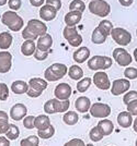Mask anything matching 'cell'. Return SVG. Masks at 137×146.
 <instances>
[{
	"label": "cell",
	"mask_w": 137,
	"mask_h": 146,
	"mask_svg": "<svg viewBox=\"0 0 137 146\" xmlns=\"http://www.w3.org/2000/svg\"><path fill=\"white\" fill-rule=\"evenodd\" d=\"M67 74L69 75V78L74 81H79V80L82 79L83 76V70L81 69L79 66L77 64H74L68 69V72Z\"/></svg>",
	"instance_id": "obj_27"
},
{
	"label": "cell",
	"mask_w": 137,
	"mask_h": 146,
	"mask_svg": "<svg viewBox=\"0 0 137 146\" xmlns=\"http://www.w3.org/2000/svg\"><path fill=\"white\" fill-rule=\"evenodd\" d=\"M91 40L92 43L95 45H101V44H104L106 40V36H104L99 30L98 27H95L92 32V35H91Z\"/></svg>",
	"instance_id": "obj_33"
},
{
	"label": "cell",
	"mask_w": 137,
	"mask_h": 146,
	"mask_svg": "<svg viewBox=\"0 0 137 146\" xmlns=\"http://www.w3.org/2000/svg\"><path fill=\"white\" fill-rule=\"evenodd\" d=\"M2 24L9 27V30L12 32H19L24 26V21L19 14L14 11H7L1 17Z\"/></svg>",
	"instance_id": "obj_1"
},
{
	"label": "cell",
	"mask_w": 137,
	"mask_h": 146,
	"mask_svg": "<svg viewBox=\"0 0 137 146\" xmlns=\"http://www.w3.org/2000/svg\"><path fill=\"white\" fill-rule=\"evenodd\" d=\"M135 146H137V139H136V142H135Z\"/></svg>",
	"instance_id": "obj_58"
},
{
	"label": "cell",
	"mask_w": 137,
	"mask_h": 146,
	"mask_svg": "<svg viewBox=\"0 0 137 146\" xmlns=\"http://www.w3.org/2000/svg\"><path fill=\"white\" fill-rule=\"evenodd\" d=\"M6 3H8V0H0V7L5 6Z\"/></svg>",
	"instance_id": "obj_55"
},
{
	"label": "cell",
	"mask_w": 137,
	"mask_h": 146,
	"mask_svg": "<svg viewBox=\"0 0 137 146\" xmlns=\"http://www.w3.org/2000/svg\"><path fill=\"white\" fill-rule=\"evenodd\" d=\"M131 87V82L127 79H118L114 80L111 86V93L113 96H120L126 92L130 91Z\"/></svg>",
	"instance_id": "obj_10"
},
{
	"label": "cell",
	"mask_w": 137,
	"mask_h": 146,
	"mask_svg": "<svg viewBox=\"0 0 137 146\" xmlns=\"http://www.w3.org/2000/svg\"><path fill=\"white\" fill-rule=\"evenodd\" d=\"M19 135H20V130L18 128V125L10 123L9 124V129H8V131L6 132V137L10 141H14L19 137Z\"/></svg>",
	"instance_id": "obj_32"
},
{
	"label": "cell",
	"mask_w": 137,
	"mask_h": 146,
	"mask_svg": "<svg viewBox=\"0 0 137 146\" xmlns=\"http://www.w3.org/2000/svg\"><path fill=\"white\" fill-rule=\"evenodd\" d=\"M86 146H94L93 144H88V145H86Z\"/></svg>",
	"instance_id": "obj_57"
},
{
	"label": "cell",
	"mask_w": 137,
	"mask_h": 146,
	"mask_svg": "<svg viewBox=\"0 0 137 146\" xmlns=\"http://www.w3.org/2000/svg\"><path fill=\"white\" fill-rule=\"evenodd\" d=\"M8 6L11 11H18L22 7V1L21 0H8Z\"/></svg>",
	"instance_id": "obj_43"
},
{
	"label": "cell",
	"mask_w": 137,
	"mask_h": 146,
	"mask_svg": "<svg viewBox=\"0 0 137 146\" xmlns=\"http://www.w3.org/2000/svg\"><path fill=\"white\" fill-rule=\"evenodd\" d=\"M89 11L100 18H105L111 12V7L105 0H92L89 2Z\"/></svg>",
	"instance_id": "obj_4"
},
{
	"label": "cell",
	"mask_w": 137,
	"mask_h": 146,
	"mask_svg": "<svg viewBox=\"0 0 137 146\" xmlns=\"http://www.w3.org/2000/svg\"><path fill=\"white\" fill-rule=\"evenodd\" d=\"M0 146H10V140L6 136H0Z\"/></svg>",
	"instance_id": "obj_51"
},
{
	"label": "cell",
	"mask_w": 137,
	"mask_h": 146,
	"mask_svg": "<svg viewBox=\"0 0 137 146\" xmlns=\"http://www.w3.org/2000/svg\"><path fill=\"white\" fill-rule=\"evenodd\" d=\"M34 119H35L34 116L24 117V119H23V125H24V128L29 129V130L34 129Z\"/></svg>",
	"instance_id": "obj_45"
},
{
	"label": "cell",
	"mask_w": 137,
	"mask_h": 146,
	"mask_svg": "<svg viewBox=\"0 0 137 146\" xmlns=\"http://www.w3.org/2000/svg\"><path fill=\"white\" fill-rule=\"evenodd\" d=\"M42 93H43V92L36 91V90H34V88H32V87H29V90H28V92H26L28 96H29V97H31V98L40 97V96L42 95Z\"/></svg>",
	"instance_id": "obj_50"
},
{
	"label": "cell",
	"mask_w": 137,
	"mask_h": 146,
	"mask_svg": "<svg viewBox=\"0 0 137 146\" xmlns=\"http://www.w3.org/2000/svg\"><path fill=\"white\" fill-rule=\"evenodd\" d=\"M90 115L94 118H100V119H105L106 117L111 115V107L107 104L103 103H95L91 105L90 107Z\"/></svg>",
	"instance_id": "obj_7"
},
{
	"label": "cell",
	"mask_w": 137,
	"mask_h": 146,
	"mask_svg": "<svg viewBox=\"0 0 137 146\" xmlns=\"http://www.w3.org/2000/svg\"><path fill=\"white\" fill-rule=\"evenodd\" d=\"M89 137H90V140L92 141V142H100L103 139V134L101 133V131L99 130L98 127H93L90 130Z\"/></svg>",
	"instance_id": "obj_38"
},
{
	"label": "cell",
	"mask_w": 137,
	"mask_h": 146,
	"mask_svg": "<svg viewBox=\"0 0 137 146\" xmlns=\"http://www.w3.org/2000/svg\"><path fill=\"white\" fill-rule=\"evenodd\" d=\"M113 61L110 57L106 56H94L88 60V68L92 71H100V70H107L112 67Z\"/></svg>",
	"instance_id": "obj_3"
},
{
	"label": "cell",
	"mask_w": 137,
	"mask_h": 146,
	"mask_svg": "<svg viewBox=\"0 0 137 146\" xmlns=\"http://www.w3.org/2000/svg\"><path fill=\"white\" fill-rule=\"evenodd\" d=\"M25 27L38 37L43 36L47 33V25L45 24L43 21H40L36 19L30 20Z\"/></svg>",
	"instance_id": "obj_9"
},
{
	"label": "cell",
	"mask_w": 137,
	"mask_h": 146,
	"mask_svg": "<svg viewBox=\"0 0 137 146\" xmlns=\"http://www.w3.org/2000/svg\"><path fill=\"white\" fill-rule=\"evenodd\" d=\"M113 58L115 62L121 67H127L133 61L132 56L127 52V50L122 47H118L113 50Z\"/></svg>",
	"instance_id": "obj_8"
},
{
	"label": "cell",
	"mask_w": 137,
	"mask_h": 146,
	"mask_svg": "<svg viewBox=\"0 0 137 146\" xmlns=\"http://www.w3.org/2000/svg\"><path fill=\"white\" fill-rule=\"evenodd\" d=\"M98 30L104 35V36H110L111 35V32L113 30V24L111 21H107V20H103L101 21L98 25Z\"/></svg>",
	"instance_id": "obj_29"
},
{
	"label": "cell",
	"mask_w": 137,
	"mask_h": 146,
	"mask_svg": "<svg viewBox=\"0 0 137 146\" xmlns=\"http://www.w3.org/2000/svg\"><path fill=\"white\" fill-rule=\"evenodd\" d=\"M62 120L64 122L67 124V125H75L79 121V116L76 111H66L65 115L62 117Z\"/></svg>",
	"instance_id": "obj_28"
},
{
	"label": "cell",
	"mask_w": 137,
	"mask_h": 146,
	"mask_svg": "<svg viewBox=\"0 0 137 146\" xmlns=\"http://www.w3.org/2000/svg\"><path fill=\"white\" fill-rule=\"evenodd\" d=\"M133 56H134V59H135V61L137 62V48L134 50V52H133Z\"/></svg>",
	"instance_id": "obj_56"
},
{
	"label": "cell",
	"mask_w": 137,
	"mask_h": 146,
	"mask_svg": "<svg viewBox=\"0 0 137 146\" xmlns=\"http://www.w3.org/2000/svg\"><path fill=\"white\" fill-rule=\"evenodd\" d=\"M53 103H54V108L55 111L57 112H66L68 111L69 106H70V102L69 99L67 100H59V99H53Z\"/></svg>",
	"instance_id": "obj_30"
},
{
	"label": "cell",
	"mask_w": 137,
	"mask_h": 146,
	"mask_svg": "<svg viewBox=\"0 0 137 146\" xmlns=\"http://www.w3.org/2000/svg\"><path fill=\"white\" fill-rule=\"evenodd\" d=\"M118 123L121 128H130L133 123V116L128 111H122L118 116Z\"/></svg>",
	"instance_id": "obj_20"
},
{
	"label": "cell",
	"mask_w": 137,
	"mask_h": 146,
	"mask_svg": "<svg viewBox=\"0 0 137 146\" xmlns=\"http://www.w3.org/2000/svg\"><path fill=\"white\" fill-rule=\"evenodd\" d=\"M57 11L55 8L48 5H43L40 9V18L43 21H52L56 18Z\"/></svg>",
	"instance_id": "obj_15"
},
{
	"label": "cell",
	"mask_w": 137,
	"mask_h": 146,
	"mask_svg": "<svg viewBox=\"0 0 137 146\" xmlns=\"http://www.w3.org/2000/svg\"><path fill=\"white\" fill-rule=\"evenodd\" d=\"M111 37L118 46H122V47L130 45L132 42V34L123 27H113L111 32Z\"/></svg>",
	"instance_id": "obj_5"
},
{
	"label": "cell",
	"mask_w": 137,
	"mask_h": 146,
	"mask_svg": "<svg viewBox=\"0 0 137 146\" xmlns=\"http://www.w3.org/2000/svg\"><path fill=\"white\" fill-rule=\"evenodd\" d=\"M86 10V5L81 0H73L69 5V11H77V12H83Z\"/></svg>",
	"instance_id": "obj_36"
},
{
	"label": "cell",
	"mask_w": 137,
	"mask_h": 146,
	"mask_svg": "<svg viewBox=\"0 0 137 146\" xmlns=\"http://www.w3.org/2000/svg\"><path fill=\"white\" fill-rule=\"evenodd\" d=\"M124 75L127 80L137 79V69L133 67H127L124 71Z\"/></svg>",
	"instance_id": "obj_40"
},
{
	"label": "cell",
	"mask_w": 137,
	"mask_h": 146,
	"mask_svg": "<svg viewBox=\"0 0 137 146\" xmlns=\"http://www.w3.org/2000/svg\"><path fill=\"white\" fill-rule=\"evenodd\" d=\"M71 94H73L71 86L67 84V83H59L55 87V91H54L55 97L57 99H59V100H67V99L70 98Z\"/></svg>",
	"instance_id": "obj_12"
},
{
	"label": "cell",
	"mask_w": 137,
	"mask_h": 146,
	"mask_svg": "<svg viewBox=\"0 0 137 146\" xmlns=\"http://www.w3.org/2000/svg\"><path fill=\"white\" fill-rule=\"evenodd\" d=\"M45 5H48V6H52L53 8L56 9V11H59L62 9V1L60 0H46V3Z\"/></svg>",
	"instance_id": "obj_49"
},
{
	"label": "cell",
	"mask_w": 137,
	"mask_h": 146,
	"mask_svg": "<svg viewBox=\"0 0 137 146\" xmlns=\"http://www.w3.org/2000/svg\"><path fill=\"white\" fill-rule=\"evenodd\" d=\"M99 130L101 131V133L103 134V136H107L110 134H112L113 130H114V125H113V122L109 119H102L98 122V125H97Z\"/></svg>",
	"instance_id": "obj_21"
},
{
	"label": "cell",
	"mask_w": 137,
	"mask_h": 146,
	"mask_svg": "<svg viewBox=\"0 0 137 146\" xmlns=\"http://www.w3.org/2000/svg\"><path fill=\"white\" fill-rule=\"evenodd\" d=\"M75 107L76 110L79 111L80 113H86L89 111L90 107H91V100L86 96H81V97L76 99Z\"/></svg>",
	"instance_id": "obj_18"
},
{
	"label": "cell",
	"mask_w": 137,
	"mask_h": 146,
	"mask_svg": "<svg viewBox=\"0 0 137 146\" xmlns=\"http://www.w3.org/2000/svg\"><path fill=\"white\" fill-rule=\"evenodd\" d=\"M54 134H55V128L52 124L45 130H38V136L43 139V140H48V139L54 136Z\"/></svg>",
	"instance_id": "obj_34"
},
{
	"label": "cell",
	"mask_w": 137,
	"mask_h": 146,
	"mask_svg": "<svg viewBox=\"0 0 137 146\" xmlns=\"http://www.w3.org/2000/svg\"><path fill=\"white\" fill-rule=\"evenodd\" d=\"M82 18V13L77 12V11H69L66 15H65V23L66 26H76L79 24Z\"/></svg>",
	"instance_id": "obj_19"
},
{
	"label": "cell",
	"mask_w": 137,
	"mask_h": 146,
	"mask_svg": "<svg viewBox=\"0 0 137 146\" xmlns=\"http://www.w3.org/2000/svg\"><path fill=\"white\" fill-rule=\"evenodd\" d=\"M136 35H137V30H136Z\"/></svg>",
	"instance_id": "obj_59"
},
{
	"label": "cell",
	"mask_w": 137,
	"mask_h": 146,
	"mask_svg": "<svg viewBox=\"0 0 137 146\" xmlns=\"http://www.w3.org/2000/svg\"><path fill=\"white\" fill-rule=\"evenodd\" d=\"M92 82L98 88L102 90V91H106L111 87V82L109 79V75L104 71H98L97 73H94Z\"/></svg>",
	"instance_id": "obj_11"
},
{
	"label": "cell",
	"mask_w": 137,
	"mask_h": 146,
	"mask_svg": "<svg viewBox=\"0 0 137 146\" xmlns=\"http://www.w3.org/2000/svg\"><path fill=\"white\" fill-rule=\"evenodd\" d=\"M29 87H32L36 91L43 92L47 88V85H48V82L46 80L41 79V78H32L30 81H29Z\"/></svg>",
	"instance_id": "obj_22"
},
{
	"label": "cell",
	"mask_w": 137,
	"mask_h": 146,
	"mask_svg": "<svg viewBox=\"0 0 137 146\" xmlns=\"http://www.w3.org/2000/svg\"><path fill=\"white\" fill-rule=\"evenodd\" d=\"M13 37L9 32H2L0 33V49L7 50L10 48V46L12 45Z\"/></svg>",
	"instance_id": "obj_26"
},
{
	"label": "cell",
	"mask_w": 137,
	"mask_h": 146,
	"mask_svg": "<svg viewBox=\"0 0 137 146\" xmlns=\"http://www.w3.org/2000/svg\"><path fill=\"white\" fill-rule=\"evenodd\" d=\"M28 108L24 104H15L13 105L10 109V118L14 121L23 120L24 117H26Z\"/></svg>",
	"instance_id": "obj_13"
},
{
	"label": "cell",
	"mask_w": 137,
	"mask_h": 146,
	"mask_svg": "<svg viewBox=\"0 0 137 146\" xmlns=\"http://www.w3.org/2000/svg\"><path fill=\"white\" fill-rule=\"evenodd\" d=\"M92 83V79L90 78H83V79L79 80V82L77 83V90L80 93H85L88 91V88L90 87Z\"/></svg>",
	"instance_id": "obj_37"
},
{
	"label": "cell",
	"mask_w": 137,
	"mask_h": 146,
	"mask_svg": "<svg viewBox=\"0 0 137 146\" xmlns=\"http://www.w3.org/2000/svg\"><path fill=\"white\" fill-rule=\"evenodd\" d=\"M111 146H112V145H111Z\"/></svg>",
	"instance_id": "obj_61"
},
{
	"label": "cell",
	"mask_w": 137,
	"mask_h": 146,
	"mask_svg": "<svg viewBox=\"0 0 137 146\" xmlns=\"http://www.w3.org/2000/svg\"><path fill=\"white\" fill-rule=\"evenodd\" d=\"M9 115L6 111L0 110V134H6L9 129Z\"/></svg>",
	"instance_id": "obj_31"
},
{
	"label": "cell",
	"mask_w": 137,
	"mask_h": 146,
	"mask_svg": "<svg viewBox=\"0 0 137 146\" xmlns=\"http://www.w3.org/2000/svg\"><path fill=\"white\" fill-rule=\"evenodd\" d=\"M22 37L24 38V40H26V39H31V40H35V39H38V37L35 36L32 32H30V31L28 30L26 27H24V30H22Z\"/></svg>",
	"instance_id": "obj_47"
},
{
	"label": "cell",
	"mask_w": 137,
	"mask_h": 146,
	"mask_svg": "<svg viewBox=\"0 0 137 146\" xmlns=\"http://www.w3.org/2000/svg\"><path fill=\"white\" fill-rule=\"evenodd\" d=\"M44 111H45L47 115H54V113H56L55 108H54L53 99H50V100H47L46 103L44 104Z\"/></svg>",
	"instance_id": "obj_44"
},
{
	"label": "cell",
	"mask_w": 137,
	"mask_h": 146,
	"mask_svg": "<svg viewBox=\"0 0 137 146\" xmlns=\"http://www.w3.org/2000/svg\"><path fill=\"white\" fill-rule=\"evenodd\" d=\"M133 129H134V131L137 133V118L135 120H133Z\"/></svg>",
	"instance_id": "obj_54"
},
{
	"label": "cell",
	"mask_w": 137,
	"mask_h": 146,
	"mask_svg": "<svg viewBox=\"0 0 137 146\" xmlns=\"http://www.w3.org/2000/svg\"><path fill=\"white\" fill-rule=\"evenodd\" d=\"M62 35L73 47H79L82 44V36L78 33L76 26H66L62 31Z\"/></svg>",
	"instance_id": "obj_6"
},
{
	"label": "cell",
	"mask_w": 137,
	"mask_h": 146,
	"mask_svg": "<svg viewBox=\"0 0 137 146\" xmlns=\"http://www.w3.org/2000/svg\"><path fill=\"white\" fill-rule=\"evenodd\" d=\"M137 100V92L136 91H128L125 93V95L123 96V104L127 105L131 102Z\"/></svg>",
	"instance_id": "obj_39"
},
{
	"label": "cell",
	"mask_w": 137,
	"mask_h": 146,
	"mask_svg": "<svg viewBox=\"0 0 137 146\" xmlns=\"http://www.w3.org/2000/svg\"><path fill=\"white\" fill-rule=\"evenodd\" d=\"M12 67V55L9 51H0V73H8Z\"/></svg>",
	"instance_id": "obj_14"
},
{
	"label": "cell",
	"mask_w": 137,
	"mask_h": 146,
	"mask_svg": "<svg viewBox=\"0 0 137 146\" xmlns=\"http://www.w3.org/2000/svg\"><path fill=\"white\" fill-rule=\"evenodd\" d=\"M90 57V49L88 47H79V48L76 50L73 55V58L75 60L76 63H83L89 59Z\"/></svg>",
	"instance_id": "obj_17"
},
{
	"label": "cell",
	"mask_w": 137,
	"mask_h": 146,
	"mask_svg": "<svg viewBox=\"0 0 137 146\" xmlns=\"http://www.w3.org/2000/svg\"><path fill=\"white\" fill-rule=\"evenodd\" d=\"M118 2L123 7H130L134 2V0H118Z\"/></svg>",
	"instance_id": "obj_53"
},
{
	"label": "cell",
	"mask_w": 137,
	"mask_h": 146,
	"mask_svg": "<svg viewBox=\"0 0 137 146\" xmlns=\"http://www.w3.org/2000/svg\"><path fill=\"white\" fill-rule=\"evenodd\" d=\"M33 57L38 61H44L47 59V57H48V51H42V50H40V49H35V51H34V54H33Z\"/></svg>",
	"instance_id": "obj_42"
},
{
	"label": "cell",
	"mask_w": 137,
	"mask_h": 146,
	"mask_svg": "<svg viewBox=\"0 0 137 146\" xmlns=\"http://www.w3.org/2000/svg\"><path fill=\"white\" fill-rule=\"evenodd\" d=\"M29 90V84L24 82V81H21V80H18V81H14L12 84H11V91L17 94V95H22V94H25Z\"/></svg>",
	"instance_id": "obj_24"
},
{
	"label": "cell",
	"mask_w": 137,
	"mask_h": 146,
	"mask_svg": "<svg viewBox=\"0 0 137 146\" xmlns=\"http://www.w3.org/2000/svg\"><path fill=\"white\" fill-rule=\"evenodd\" d=\"M35 49H36L35 43H34V40H31V39H26V40H24L23 44L21 45V52H22V55L25 56V57L33 56Z\"/></svg>",
	"instance_id": "obj_25"
},
{
	"label": "cell",
	"mask_w": 137,
	"mask_h": 146,
	"mask_svg": "<svg viewBox=\"0 0 137 146\" xmlns=\"http://www.w3.org/2000/svg\"><path fill=\"white\" fill-rule=\"evenodd\" d=\"M0 85H1V82H0Z\"/></svg>",
	"instance_id": "obj_60"
},
{
	"label": "cell",
	"mask_w": 137,
	"mask_h": 146,
	"mask_svg": "<svg viewBox=\"0 0 137 146\" xmlns=\"http://www.w3.org/2000/svg\"><path fill=\"white\" fill-rule=\"evenodd\" d=\"M53 46V38L50 34H45L43 36H40L38 38V44H36V48L42 50V51H48L50 52V49Z\"/></svg>",
	"instance_id": "obj_16"
},
{
	"label": "cell",
	"mask_w": 137,
	"mask_h": 146,
	"mask_svg": "<svg viewBox=\"0 0 137 146\" xmlns=\"http://www.w3.org/2000/svg\"><path fill=\"white\" fill-rule=\"evenodd\" d=\"M64 146H86V143L81 139H73L68 141L67 143H65Z\"/></svg>",
	"instance_id": "obj_48"
},
{
	"label": "cell",
	"mask_w": 137,
	"mask_h": 146,
	"mask_svg": "<svg viewBox=\"0 0 137 146\" xmlns=\"http://www.w3.org/2000/svg\"><path fill=\"white\" fill-rule=\"evenodd\" d=\"M50 125V117L46 115H40V116L35 117L34 119V128L38 130H45Z\"/></svg>",
	"instance_id": "obj_23"
},
{
	"label": "cell",
	"mask_w": 137,
	"mask_h": 146,
	"mask_svg": "<svg viewBox=\"0 0 137 146\" xmlns=\"http://www.w3.org/2000/svg\"><path fill=\"white\" fill-rule=\"evenodd\" d=\"M68 72V68L62 63L50 64L44 72V78L47 82H57L62 80Z\"/></svg>",
	"instance_id": "obj_2"
},
{
	"label": "cell",
	"mask_w": 137,
	"mask_h": 146,
	"mask_svg": "<svg viewBox=\"0 0 137 146\" xmlns=\"http://www.w3.org/2000/svg\"><path fill=\"white\" fill-rule=\"evenodd\" d=\"M45 0H30V3L33 7H42Z\"/></svg>",
	"instance_id": "obj_52"
},
{
	"label": "cell",
	"mask_w": 137,
	"mask_h": 146,
	"mask_svg": "<svg viewBox=\"0 0 137 146\" xmlns=\"http://www.w3.org/2000/svg\"><path fill=\"white\" fill-rule=\"evenodd\" d=\"M9 97V87L6 83H1L0 85V100L5 102Z\"/></svg>",
	"instance_id": "obj_41"
},
{
	"label": "cell",
	"mask_w": 137,
	"mask_h": 146,
	"mask_svg": "<svg viewBox=\"0 0 137 146\" xmlns=\"http://www.w3.org/2000/svg\"><path fill=\"white\" fill-rule=\"evenodd\" d=\"M20 145L21 146H38L40 145V137L38 135H30L28 136L26 139L20 142Z\"/></svg>",
	"instance_id": "obj_35"
},
{
	"label": "cell",
	"mask_w": 137,
	"mask_h": 146,
	"mask_svg": "<svg viewBox=\"0 0 137 146\" xmlns=\"http://www.w3.org/2000/svg\"><path fill=\"white\" fill-rule=\"evenodd\" d=\"M126 107H127V111L131 113L132 116L137 117V100H134V102L127 104Z\"/></svg>",
	"instance_id": "obj_46"
}]
</instances>
